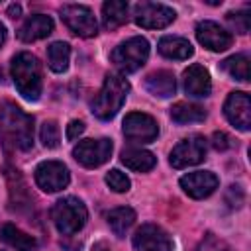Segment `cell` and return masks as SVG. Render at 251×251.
<instances>
[{
    "label": "cell",
    "mask_w": 251,
    "mask_h": 251,
    "mask_svg": "<svg viewBox=\"0 0 251 251\" xmlns=\"http://www.w3.org/2000/svg\"><path fill=\"white\" fill-rule=\"evenodd\" d=\"M112 63L122 71V73H133L139 67H143V63L149 57V41L141 35L129 37L126 41H122L114 51H112Z\"/></svg>",
    "instance_id": "5"
},
{
    "label": "cell",
    "mask_w": 251,
    "mask_h": 251,
    "mask_svg": "<svg viewBox=\"0 0 251 251\" xmlns=\"http://www.w3.org/2000/svg\"><path fill=\"white\" fill-rule=\"evenodd\" d=\"M145 88L159 98H171L176 90V78L171 71H155L147 75L145 78Z\"/></svg>",
    "instance_id": "19"
},
{
    "label": "cell",
    "mask_w": 251,
    "mask_h": 251,
    "mask_svg": "<svg viewBox=\"0 0 251 251\" xmlns=\"http://www.w3.org/2000/svg\"><path fill=\"white\" fill-rule=\"evenodd\" d=\"M196 39L200 45H204L206 49L210 51H226L227 47H231L233 43V37L229 31H226L220 24L216 22H210V20H204L196 25Z\"/></svg>",
    "instance_id": "14"
},
{
    "label": "cell",
    "mask_w": 251,
    "mask_h": 251,
    "mask_svg": "<svg viewBox=\"0 0 251 251\" xmlns=\"http://www.w3.org/2000/svg\"><path fill=\"white\" fill-rule=\"evenodd\" d=\"M106 220H108V226L114 231V235L124 237L135 222V210L129 206H120V208H114L112 212H108Z\"/></svg>",
    "instance_id": "23"
},
{
    "label": "cell",
    "mask_w": 251,
    "mask_h": 251,
    "mask_svg": "<svg viewBox=\"0 0 251 251\" xmlns=\"http://www.w3.org/2000/svg\"><path fill=\"white\" fill-rule=\"evenodd\" d=\"M0 141L20 151L33 145V116L10 100H0Z\"/></svg>",
    "instance_id": "1"
},
{
    "label": "cell",
    "mask_w": 251,
    "mask_h": 251,
    "mask_svg": "<svg viewBox=\"0 0 251 251\" xmlns=\"http://www.w3.org/2000/svg\"><path fill=\"white\" fill-rule=\"evenodd\" d=\"M51 31H53V20L49 16H45V14H33L18 29V37L24 43H31V41L47 37Z\"/></svg>",
    "instance_id": "17"
},
{
    "label": "cell",
    "mask_w": 251,
    "mask_h": 251,
    "mask_svg": "<svg viewBox=\"0 0 251 251\" xmlns=\"http://www.w3.org/2000/svg\"><path fill=\"white\" fill-rule=\"evenodd\" d=\"M124 135L135 143H151L159 135V124L149 114L131 112L124 120Z\"/></svg>",
    "instance_id": "11"
},
{
    "label": "cell",
    "mask_w": 251,
    "mask_h": 251,
    "mask_svg": "<svg viewBox=\"0 0 251 251\" xmlns=\"http://www.w3.org/2000/svg\"><path fill=\"white\" fill-rule=\"evenodd\" d=\"M94 251H108V249H94Z\"/></svg>",
    "instance_id": "35"
},
{
    "label": "cell",
    "mask_w": 251,
    "mask_h": 251,
    "mask_svg": "<svg viewBox=\"0 0 251 251\" xmlns=\"http://www.w3.org/2000/svg\"><path fill=\"white\" fill-rule=\"evenodd\" d=\"M227 22L229 25L237 31V33H247L249 31V24H251V18H249V10H239V12H229L227 16Z\"/></svg>",
    "instance_id": "29"
},
{
    "label": "cell",
    "mask_w": 251,
    "mask_h": 251,
    "mask_svg": "<svg viewBox=\"0 0 251 251\" xmlns=\"http://www.w3.org/2000/svg\"><path fill=\"white\" fill-rule=\"evenodd\" d=\"M122 163L137 173H147L157 165V157L147 151V149H139V147H127L122 151Z\"/></svg>",
    "instance_id": "20"
},
{
    "label": "cell",
    "mask_w": 251,
    "mask_h": 251,
    "mask_svg": "<svg viewBox=\"0 0 251 251\" xmlns=\"http://www.w3.org/2000/svg\"><path fill=\"white\" fill-rule=\"evenodd\" d=\"M224 114L231 126L241 131H249L251 127V100L247 92L235 90L229 92L224 102Z\"/></svg>",
    "instance_id": "13"
},
{
    "label": "cell",
    "mask_w": 251,
    "mask_h": 251,
    "mask_svg": "<svg viewBox=\"0 0 251 251\" xmlns=\"http://www.w3.org/2000/svg\"><path fill=\"white\" fill-rule=\"evenodd\" d=\"M71 61V45L65 41H55L47 47V63L53 73H65Z\"/></svg>",
    "instance_id": "25"
},
{
    "label": "cell",
    "mask_w": 251,
    "mask_h": 251,
    "mask_svg": "<svg viewBox=\"0 0 251 251\" xmlns=\"http://www.w3.org/2000/svg\"><path fill=\"white\" fill-rule=\"evenodd\" d=\"M198 251H231V249H229V245H227L226 241L218 239L214 233H208V235L202 239Z\"/></svg>",
    "instance_id": "30"
},
{
    "label": "cell",
    "mask_w": 251,
    "mask_h": 251,
    "mask_svg": "<svg viewBox=\"0 0 251 251\" xmlns=\"http://www.w3.org/2000/svg\"><path fill=\"white\" fill-rule=\"evenodd\" d=\"M0 239L4 243H8L10 247H14L16 251H37L35 237L27 235L25 231H22L20 227H16L14 224H4L0 227Z\"/></svg>",
    "instance_id": "21"
},
{
    "label": "cell",
    "mask_w": 251,
    "mask_h": 251,
    "mask_svg": "<svg viewBox=\"0 0 251 251\" xmlns=\"http://www.w3.org/2000/svg\"><path fill=\"white\" fill-rule=\"evenodd\" d=\"M82 133H84V122H80V120H73V122H69V126H67V133H65L69 141L78 139Z\"/></svg>",
    "instance_id": "31"
},
{
    "label": "cell",
    "mask_w": 251,
    "mask_h": 251,
    "mask_svg": "<svg viewBox=\"0 0 251 251\" xmlns=\"http://www.w3.org/2000/svg\"><path fill=\"white\" fill-rule=\"evenodd\" d=\"M176 14L171 6L167 4H157V2H141L135 6L133 20L139 27L145 29H163L175 22Z\"/></svg>",
    "instance_id": "8"
},
{
    "label": "cell",
    "mask_w": 251,
    "mask_h": 251,
    "mask_svg": "<svg viewBox=\"0 0 251 251\" xmlns=\"http://www.w3.org/2000/svg\"><path fill=\"white\" fill-rule=\"evenodd\" d=\"M4 41H6V27H4V24L0 22V47H2Z\"/></svg>",
    "instance_id": "34"
},
{
    "label": "cell",
    "mask_w": 251,
    "mask_h": 251,
    "mask_svg": "<svg viewBox=\"0 0 251 251\" xmlns=\"http://www.w3.org/2000/svg\"><path fill=\"white\" fill-rule=\"evenodd\" d=\"M212 145H214V149L224 151V149H227L231 143H229V137H227L224 131H216V133L212 135Z\"/></svg>",
    "instance_id": "32"
},
{
    "label": "cell",
    "mask_w": 251,
    "mask_h": 251,
    "mask_svg": "<svg viewBox=\"0 0 251 251\" xmlns=\"http://www.w3.org/2000/svg\"><path fill=\"white\" fill-rule=\"evenodd\" d=\"M112 155V141L108 137L100 139H84L73 147V157L86 169H96L104 165Z\"/></svg>",
    "instance_id": "9"
},
{
    "label": "cell",
    "mask_w": 251,
    "mask_h": 251,
    "mask_svg": "<svg viewBox=\"0 0 251 251\" xmlns=\"http://www.w3.org/2000/svg\"><path fill=\"white\" fill-rule=\"evenodd\" d=\"M220 67H222V71H226L235 80H241V82L249 80V57L245 53H237V55L224 59Z\"/></svg>",
    "instance_id": "26"
},
{
    "label": "cell",
    "mask_w": 251,
    "mask_h": 251,
    "mask_svg": "<svg viewBox=\"0 0 251 251\" xmlns=\"http://www.w3.org/2000/svg\"><path fill=\"white\" fill-rule=\"evenodd\" d=\"M106 184L114 190V192H127L129 190V186H131V180L127 178V175L126 173H122V171H118V169H112V171H108L106 173Z\"/></svg>",
    "instance_id": "28"
},
{
    "label": "cell",
    "mask_w": 251,
    "mask_h": 251,
    "mask_svg": "<svg viewBox=\"0 0 251 251\" xmlns=\"http://www.w3.org/2000/svg\"><path fill=\"white\" fill-rule=\"evenodd\" d=\"M127 92H129V82L122 75H116V73L106 75L102 88L92 100V114L104 122L112 120L122 110L127 98Z\"/></svg>",
    "instance_id": "3"
},
{
    "label": "cell",
    "mask_w": 251,
    "mask_h": 251,
    "mask_svg": "<svg viewBox=\"0 0 251 251\" xmlns=\"http://www.w3.org/2000/svg\"><path fill=\"white\" fill-rule=\"evenodd\" d=\"M20 14H22V6L20 4H10L8 6V16L10 18H20Z\"/></svg>",
    "instance_id": "33"
},
{
    "label": "cell",
    "mask_w": 251,
    "mask_h": 251,
    "mask_svg": "<svg viewBox=\"0 0 251 251\" xmlns=\"http://www.w3.org/2000/svg\"><path fill=\"white\" fill-rule=\"evenodd\" d=\"M51 220H53L55 227L59 229V233L73 235L84 227V224L88 220V210L82 200H78L75 196H65L53 204Z\"/></svg>",
    "instance_id": "4"
},
{
    "label": "cell",
    "mask_w": 251,
    "mask_h": 251,
    "mask_svg": "<svg viewBox=\"0 0 251 251\" xmlns=\"http://www.w3.org/2000/svg\"><path fill=\"white\" fill-rule=\"evenodd\" d=\"M157 49L163 57L167 59H175V61H182V59H188L192 53H194V47L188 39L184 37H178V35H165L159 39L157 43Z\"/></svg>",
    "instance_id": "18"
},
{
    "label": "cell",
    "mask_w": 251,
    "mask_h": 251,
    "mask_svg": "<svg viewBox=\"0 0 251 251\" xmlns=\"http://www.w3.org/2000/svg\"><path fill=\"white\" fill-rule=\"evenodd\" d=\"M220 180L212 171H194L184 176H180V188L190 196V198H206L218 188Z\"/></svg>",
    "instance_id": "15"
},
{
    "label": "cell",
    "mask_w": 251,
    "mask_h": 251,
    "mask_svg": "<svg viewBox=\"0 0 251 251\" xmlns=\"http://www.w3.org/2000/svg\"><path fill=\"white\" fill-rule=\"evenodd\" d=\"M61 20L78 37H94L98 31L96 18L84 4H65L61 8Z\"/></svg>",
    "instance_id": "6"
},
{
    "label": "cell",
    "mask_w": 251,
    "mask_h": 251,
    "mask_svg": "<svg viewBox=\"0 0 251 251\" xmlns=\"http://www.w3.org/2000/svg\"><path fill=\"white\" fill-rule=\"evenodd\" d=\"M171 120L176 124H198V122L206 120V110L198 104L176 102L171 108Z\"/></svg>",
    "instance_id": "24"
},
{
    "label": "cell",
    "mask_w": 251,
    "mask_h": 251,
    "mask_svg": "<svg viewBox=\"0 0 251 251\" xmlns=\"http://www.w3.org/2000/svg\"><path fill=\"white\" fill-rule=\"evenodd\" d=\"M10 69H12V78L18 92L29 102L39 100L41 88H43V76H41V65L37 57L27 51H22L12 57Z\"/></svg>",
    "instance_id": "2"
},
{
    "label": "cell",
    "mask_w": 251,
    "mask_h": 251,
    "mask_svg": "<svg viewBox=\"0 0 251 251\" xmlns=\"http://www.w3.org/2000/svg\"><path fill=\"white\" fill-rule=\"evenodd\" d=\"M59 135H61V133H59V126H57L53 120L43 122L41 131H39V137H41V143H43L47 149H55V147L59 145V141H61Z\"/></svg>",
    "instance_id": "27"
},
{
    "label": "cell",
    "mask_w": 251,
    "mask_h": 251,
    "mask_svg": "<svg viewBox=\"0 0 251 251\" xmlns=\"http://www.w3.org/2000/svg\"><path fill=\"white\" fill-rule=\"evenodd\" d=\"M35 182L43 192H59L69 186L71 173L61 161H41L35 167Z\"/></svg>",
    "instance_id": "10"
},
{
    "label": "cell",
    "mask_w": 251,
    "mask_h": 251,
    "mask_svg": "<svg viewBox=\"0 0 251 251\" xmlns=\"http://www.w3.org/2000/svg\"><path fill=\"white\" fill-rule=\"evenodd\" d=\"M131 243L135 251H173V239L155 224H143L133 233Z\"/></svg>",
    "instance_id": "12"
},
{
    "label": "cell",
    "mask_w": 251,
    "mask_h": 251,
    "mask_svg": "<svg viewBox=\"0 0 251 251\" xmlns=\"http://www.w3.org/2000/svg\"><path fill=\"white\" fill-rule=\"evenodd\" d=\"M127 2L124 0H108L102 6V24L106 29H116L127 22Z\"/></svg>",
    "instance_id": "22"
},
{
    "label": "cell",
    "mask_w": 251,
    "mask_h": 251,
    "mask_svg": "<svg viewBox=\"0 0 251 251\" xmlns=\"http://www.w3.org/2000/svg\"><path fill=\"white\" fill-rule=\"evenodd\" d=\"M204 157H206V139L202 135H190L186 139H180L173 147L169 155V163L173 169H186L202 163Z\"/></svg>",
    "instance_id": "7"
},
{
    "label": "cell",
    "mask_w": 251,
    "mask_h": 251,
    "mask_svg": "<svg viewBox=\"0 0 251 251\" xmlns=\"http://www.w3.org/2000/svg\"><path fill=\"white\" fill-rule=\"evenodd\" d=\"M182 84H184L186 94L188 96H194V98H206L212 92L210 75L198 63H194L188 69H184V73H182Z\"/></svg>",
    "instance_id": "16"
}]
</instances>
